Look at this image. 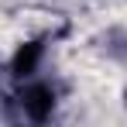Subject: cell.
I'll return each mask as SVG.
<instances>
[{
	"mask_svg": "<svg viewBox=\"0 0 127 127\" xmlns=\"http://www.w3.org/2000/svg\"><path fill=\"white\" fill-rule=\"evenodd\" d=\"M17 103H21L24 117H31V120H48L52 113H55V89L45 83H31L24 86L21 93H17Z\"/></svg>",
	"mask_w": 127,
	"mask_h": 127,
	"instance_id": "1",
	"label": "cell"
},
{
	"mask_svg": "<svg viewBox=\"0 0 127 127\" xmlns=\"http://www.w3.org/2000/svg\"><path fill=\"white\" fill-rule=\"evenodd\" d=\"M41 55H45V41H24L17 52H14V59H10V72L17 76V79H28V76H34L38 72V65H41Z\"/></svg>",
	"mask_w": 127,
	"mask_h": 127,
	"instance_id": "2",
	"label": "cell"
},
{
	"mask_svg": "<svg viewBox=\"0 0 127 127\" xmlns=\"http://www.w3.org/2000/svg\"><path fill=\"white\" fill-rule=\"evenodd\" d=\"M124 106H127V89H124Z\"/></svg>",
	"mask_w": 127,
	"mask_h": 127,
	"instance_id": "3",
	"label": "cell"
}]
</instances>
